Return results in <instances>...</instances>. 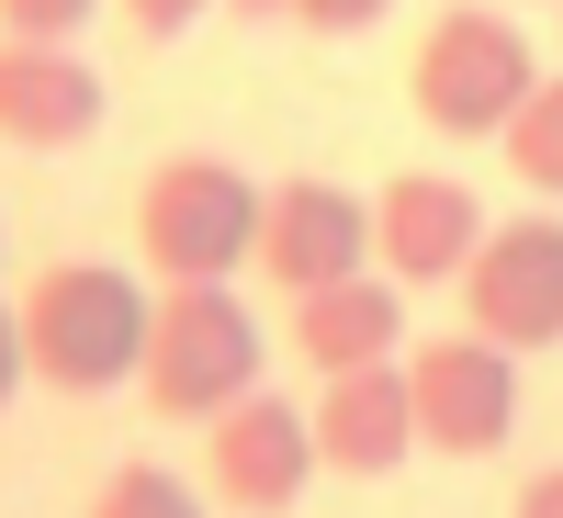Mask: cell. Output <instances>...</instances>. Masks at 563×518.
Wrapping results in <instances>:
<instances>
[{
  "instance_id": "cell-1",
  "label": "cell",
  "mask_w": 563,
  "mask_h": 518,
  "mask_svg": "<svg viewBox=\"0 0 563 518\" xmlns=\"http://www.w3.org/2000/svg\"><path fill=\"white\" fill-rule=\"evenodd\" d=\"M12 305H23L34 384H57V395H113V384L147 372L158 294H147L124 260H45V271H23Z\"/></svg>"
},
{
  "instance_id": "cell-2",
  "label": "cell",
  "mask_w": 563,
  "mask_h": 518,
  "mask_svg": "<svg viewBox=\"0 0 563 518\" xmlns=\"http://www.w3.org/2000/svg\"><path fill=\"white\" fill-rule=\"evenodd\" d=\"M530 90H541V57H530L519 12H496V0H451V12H429V34H417V57H406V102H417L429 135H451V147L507 135Z\"/></svg>"
},
{
  "instance_id": "cell-3",
  "label": "cell",
  "mask_w": 563,
  "mask_h": 518,
  "mask_svg": "<svg viewBox=\"0 0 563 518\" xmlns=\"http://www.w3.org/2000/svg\"><path fill=\"white\" fill-rule=\"evenodd\" d=\"M260 180L214 147H169L135 192V260L158 282H225V271H260Z\"/></svg>"
},
{
  "instance_id": "cell-4",
  "label": "cell",
  "mask_w": 563,
  "mask_h": 518,
  "mask_svg": "<svg viewBox=\"0 0 563 518\" xmlns=\"http://www.w3.org/2000/svg\"><path fill=\"white\" fill-rule=\"evenodd\" d=\"M135 395L169 429H214L225 406L260 395V316L238 305V282H158V327H147Z\"/></svg>"
},
{
  "instance_id": "cell-5",
  "label": "cell",
  "mask_w": 563,
  "mask_h": 518,
  "mask_svg": "<svg viewBox=\"0 0 563 518\" xmlns=\"http://www.w3.org/2000/svg\"><path fill=\"white\" fill-rule=\"evenodd\" d=\"M406 384H417V440L440 462H485V451H507V429H519V350L474 339V327L417 339Z\"/></svg>"
},
{
  "instance_id": "cell-6",
  "label": "cell",
  "mask_w": 563,
  "mask_h": 518,
  "mask_svg": "<svg viewBox=\"0 0 563 518\" xmlns=\"http://www.w3.org/2000/svg\"><path fill=\"white\" fill-rule=\"evenodd\" d=\"M462 327L496 350H552L563 339V214H507L462 271Z\"/></svg>"
},
{
  "instance_id": "cell-7",
  "label": "cell",
  "mask_w": 563,
  "mask_h": 518,
  "mask_svg": "<svg viewBox=\"0 0 563 518\" xmlns=\"http://www.w3.org/2000/svg\"><path fill=\"white\" fill-rule=\"evenodd\" d=\"M316 474H327V451H316V406L271 395V384L203 429V485L238 507V518H282Z\"/></svg>"
},
{
  "instance_id": "cell-8",
  "label": "cell",
  "mask_w": 563,
  "mask_h": 518,
  "mask_svg": "<svg viewBox=\"0 0 563 518\" xmlns=\"http://www.w3.org/2000/svg\"><path fill=\"white\" fill-rule=\"evenodd\" d=\"M260 271H271L294 305L327 294V282H361V271H372V203L350 192V180L294 169V180L260 203Z\"/></svg>"
},
{
  "instance_id": "cell-9",
  "label": "cell",
  "mask_w": 563,
  "mask_h": 518,
  "mask_svg": "<svg viewBox=\"0 0 563 518\" xmlns=\"http://www.w3.org/2000/svg\"><path fill=\"white\" fill-rule=\"evenodd\" d=\"M485 238H496V225H485V203L462 192L451 169H395L384 192H372V260H384L406 294H429V282H462Z\"/></svg>"
},
{
  "instance_id": "cell-10",
  "label": "cell",
  "mask_w": 563,
  "mask_h": 518,
  "mask_svg": "<svg viewBox=\"0 0 563 518\" xmlns=\"http://www.w3.org/2000/svg\"><path fill=\"white\" fill-rule=\"evenodd\" d=\"M113 113V90L90 57H68V45H12L0 34V147H34V158H57V147H90Z\"/></svg>"
},
{
  "instance_id": "cell-11",
  "label": "cell",
  "mask_w": 563,
  "mask_h": 518,
  "mask_svg": "<svg viewBox=\"0 0 563 518\" xmlns=\"http://www.w3.org/2000/svg\"><path fill=\"white\" fill-rule=\"evenodd\" d=\"M316 451H327V474H361V485H384L406 451H429V440H417V384H406V361H372V372L316 384Z\"/></svg>"
},
{
  "instance_id": "cell-12",
  "label": "cell",
  "mask_w": 563,
  "mask_h": 518,
  "mask_svg": "<svg viewBox=\"0 0 563 518\" xmlns=\"http://www.w3.org/2000/svg\"><path fill=\"white\" fill-rule=\"evenodd\" d=\"M406 350V282L395 271H361V282H327V294L294 305V361L316 384H339V372H372Z\"/></svg>"
},
{
  "instance_id": "cell-13",
  "label": "cell",
  "mask_w": 563,
  "mask_h": 518,
  "mask_svg": "<svg viewBox=\"0 0 563 518\" xmlns=\"http://www.w3.org/2000/svg\"><path fill=\"white\" fill-rule=\"evenodd\" d=\"M496 147H507V169H519L541 203H563V79H541V90H530L519 124H507Z\"/></svg>"
},
{
  "instance_id": "cell-14",
  "label": "cell",
  "mask_w": 563,
  "mask_h": 518,
  "mask_svg": "<svg viewBox=\"0 0 563 518\" xmlns=\"http://www.w3.org/2000/svg\"><path fill=\"white\" fill-rule=\"evenodd\" d=\"M79 518H203V496L169 474V462H113L102 485H90Z\"/></svg>"
},
{
  "instance_id": "cell-15",
  "label": "cell",
  "mask_w": 563,
  "mask_h": 518,
  "mask_svg": "<svg viewBox=\"0 0 563 518\" xmlns=\"http://www.w3.org/2000/svg\"><path fill=\"white\" fill-rule=\"evenodd\" d=\"M90 12H102V0H0V34L12 45H68Z\"/></svg>"
},
{
  "instance_id": "cell-16",
  "label": "cell",
  "mask_w": 563,
  "mask_h": 518,
  "mask_svg": "<svg viewBox=\"0 0 563 518\" xmlns=\"http://www.w3.org/2000/svg\"><path fill=\"white\" fill-rule=\"evenodd\" d=\"M113 12H124L135 34H147V45H169V34H192L203 12H225V0H113Z\"/></svg>"
},
{
  "instance_id": "cell-17",
  "label": "cell",
  "mask_w": 563,
  "mask_h": 518,
  "mask_svg": "<svg viewBox=\"0 0 563 518\" xmlns=\"http://www.w3.org/2000/svg\"><path fill=\"white\" fill-rule=\"evenodd\" d=\"M384 12H395V0H294V23H305V34H372Z\"/></svg>"
},
{
  "instance_id": "cell-18",
  "label": "cell",
  "mask_w": 563,
  "mask_h": 518,
  "mask_svg": "<svg viewBox=\"0 0 563 518\" xmlns=\"http://www.w3.org/2000/svg\"><path fill=\"white\" fill-rule=\"evenodd\" d=\"M12 384H34V350H23V305H0V406H12Z\"/></svg>"
},
{
  "instance_id": "cell-19",
  "label": "cell",
  "mask_w": 563,
  "mask_h": 518,
  "mask_svg": "<svg viewBox=\"0 0 563 518\" xmlns=\"http://www.w3.org/2000/svg\"><path fill=\"white\" fill-rule=\"evenodd\" d=\"M507 518H563V462H541V474H519V496H507Z\"/></svg>"
},
{
  "instance_id": "cell-20",
  "label": "cell",
  "mask_w": 563,
  "mask_h": 518,
  "mask_svg": "<svg viewBox=\"0 0 563 518\" xmlns=\"http://www.w3.org/2000/svg\"><path fill=\"white\" fill-rule=\"evenodd\" d=\"M238 23H294V0H225Z\"/></svg>"
},
{
  "instance_id": "cell-21",
  "label": "cell",
  "mask_w": 563,
  "mask_h": 518,
  "mask_svg": "<svg viewBox=\"0 0 563 518\" xmlns=\"http://www.w3.org/2000/svg\"><path fill=\"white\" fill-rule=\"evenodd\" d=\"M552 23H563V0H552Z\"/></svg>"
}]
</instances>
